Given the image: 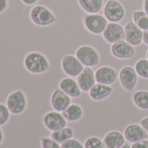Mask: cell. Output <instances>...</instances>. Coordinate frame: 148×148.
<instances>
[{
	"label": "cell",
	"mask_w": 148,
	"mask_h": 148,
	"mask_svg": "<svg viewBox=\"0 0 148 148\" xmlns=\"http://www.w3.org/2000/svg\"><path fill=\"white\" fill-rule=\"evenodd\" d=\"M121 86L127 91H132L136 87L138 82V75L133 67L126 66L121 69L119 75Z\"/></svg>",
	"instance_id": "9c48e42d"
},
{
	"label": "cell",
	"mask_w": 148,
	"mask_h": 148,
	"mask_svg": "<svg viewBox=\"0 0 148 148\" xmlns=\"http://www.w3.org/2000/svg\"><path fill=\"white\" fill-rule=\"evenodd\" d=\"M95 73L90 67H85L83 71L78 76V84L84 92H89L96 84Z\"/></svg>",
	"instance_id": "9a60e30c"
},
{
	"label": "cell",
	"mask_w": 148,
	"mask_h": 148,
	"mask_svg": "<svg viewBox=\"0 0 148 148\" xmlns=\"http://www.w3.org/2000/svg\"><path fill=\"white\" fill-rule=\"evenodd\" d=\"M9 7V0H0V14L4 13Z\"/></svg>",
	"instance_id": "4dcf8cb0"
},
{
	"label": "cell",
	"mask_w": 148,
	"mask_h": 148,
	"mask_svg": "<svg viewBox=\"0 0 148 148\" xmlns=\"http://www.w3.org/2000/svg\"><path fill=\"white\" fill-rule=\"evenodd\" d=\"M85 67H94L99 62V55L97 50L88 45L80 46L75 56Z\"/></svg>",
	"instance_id": "5b68a950"
},
{
	"label": "cell",
	"mask_w": 148,
	"mask_h": 148,
	"mask_svg": "<svg viewBox=\"0 0 148 148\" xmlns=\"http://www.w3.org/2000/svg\"><path fill=\"white\" fill-rule=\"evenodd\" d=\"M124 135L126 140L133 144L147 138V133L146 130L138 124H131L127 126L124 131Z\"/></svg>",
	"instance_id": "2e32d148"
},
{
	"label": "cell",
	"mask_w": 148,
	"mask_h": 148,
	"mask_svg": "<svg viewBox=\"0 0 148 148\" xmlns=\"http://www.w3.org/2000/svg\"><path fill=\"white\" fill-rule=\"evenodd\" d=\"M83 23L85 28L92 34L99 35L103 34L106 29L108 20L106 16L99 14H87L83 18Z\"/></svg>",
	"instance_id": "277c9868"
},
{
	"label": "cell",
	"mask_w": 148,
	"mask_h": 148,
	"mask_svg": "<svg viewBox=\"0 0 148 148\" xmlns=\"http://www.w3.org/2000/svg\"><path fill=\"white\" fill-rule=\"evenodd\" d=\"M61 148H85V147L77 140L71 139L61 144Z\"/></svg>",
	"instance_id": "f1b7e54d"
},
{
	"label": "cell",
	"mask_w": 148,
	"mask_h": 148,
	"mask_svg": "<svg viewBox=\"0 0 148 148\" xmlns=\"http://www.w3.org/2000/svg\"><path fill=\"white\" fill-rule=\"evenodd\" d=\"M6 106L14 115L21 114L24 112L27 106V98L24 92L21 89H17L9 94L6 98Z\"/></svg>",
	"instance_id": "3957f363"
},
{
	"label": "cell",
	"mask_w": 148,
	"mask_h": 148,
	"mask_svg": "<svg viewBox=\"0 0 148 148\" xmlns=\"http://www.w3.org/2000/svg\"><path fill=\"white\" fill-rule=\"evenodd\" d=\"M43 123L44 127L51 132L59 131L66 127V120L60 112L51 111L46 113L43 116Z\"/></svg>",
	"instance_id": "ba28073f"
},
{
	"label": "cell",
	"mask_w": 148,
	"mask_h": 148,
	"mask_svg": "<svg viewBox=\"0 0 148 148\" xmlns=\"http://www.w3.org/2000/svg\"><path fill=\"white\" fill-rule=\"evenodd\" d=\"M61 67L65 74L70 77H78L85 68L80 61L72 55H66L62 58Z\"/></svg>",
	"instance_id": "52a82bcc"
},
{
	"label": "cell",
	"mask_w": 148,
	"mask_h": 148,
	"mask_svg": "<svg viewBox=\"0 0 148 148\" xmlns=\"http://www.w3.org/2000/svg\"><path fill=\"white\" fill-rule=\"evenodd\" d=\"M111 52L114 57L119 59H130L135 55L133 46L124 40L113 43L111 48Z\"/></svg>",
	"instance_id": "4fadbf2b"
},
{
	"label": "cell",
	"mask_w": 148,
	"mask_h": 148,
	"mask_svg": "<svg viewBox=\"0 0 148 148\" xmlns=\"http://www.w3.org/2000/svg\"><path fill=\"white\" fill-rule=\"evenodd\" d=\"M102 35L107 42L113 44L125 39V29L118 23L110 22Z\"/></svg>",
	"instance_id": "30bf717a"
},
{
	"label": "cell",
	"mask_w": 148,
	"mask_h": 148,
	"mask_svg": "<svg viewBox=\"0 0 148 148\" xmlns=\"http://www.w3.org/2000/svg\"><path fill=\"white\" fill-rule=\"evenodd\" d=\"M72 104L71 97L59 88L53 90L51 95V105L57 112H63Z\"/></svg>",
	"instance_id": "8fae6325"
},
{
	"label": "cell",
	"mask_w": 148,
	"mask_h": 148,
	"mask_svg": "<svg viewBox=\"0 0 148 148\" xmlns=\"http://www.w3.org/2000/svg\"><path fill=\"white\" fill-rule=\"evenodd\" d=\"M59 88L70 97L78 98L81 96V89L78 84V82L72 78L65 77L62 79L59 82Z\"/></svg>",
	"instance_id": "e0dca14e"
},
{
	"label": "cell",
	"mask_w": 148,
	"mask_h": 148,
	"mask_svg": "<svg viewBox=\"0 0 148 148\" xmlns=\"http://www.w3.org/2000/svg\"><path fill=\"white\" fill-rule=\"evenodd\" d=\"M133 22L143 31L148 29V15L144 10H135L133 14Z\"/></svg>",
	"instance_id": "cb8c5ba5"
},
{
	"label": "cell",
	"mask_w": 148,
	"mask_h": 148,
	"mask_svg": "<svg viewBox=\"0 0 148 148\" xmlns=\"http://www.w3.org/2000/svg\"><path fill=\"white\" fill-rule=\"evenodd\" d=\"M79 6L89 14L98 13L103 5V0H78Z\"/></svg>",
	"instance_id": "44dd1931"
},
{
	"label": "cell",
	"mask_w": 148,
	"mask_h": 148,
	"mask_svg": "<svg viewBox=\"0 0 148 148\" xmlns=\"http://www.w3.org/2000/svg\"><path fill=\"white\" fill-rule=\"evenodd\" d=\"M118 77L117 71L109 66H102L95 71V79L97 83L104 85H112Z\"/></svg>",
	"instance_id": "5bb4252c"
},
{
	"label": "cell",
	"mask_w": 148,
	"mask_h": 148,
	"mask_svg": "<svg viewBox=\"0 0 148 148\" xmlns=\"http://www.w3.org/2000/svg\"><path fill=\"white\" fill-rule=\"evenodd\" d=\"M22 2V3H24V5H28V6H31V5H34L36 4L39 0H20Z\"/></svg>",
	"instance_id": "d6a6232c"
},
{
	"label": "cell",
	"mask_w": 148,
	"mask_h": 148,
	"mask_svg": "<svg viewBox=\"0 0 148 148\" xmlns=\"http://www.w3.org/2000/svg\"><path fill=\"white\" fill-rule=\"evenodd\" d=\"M113 89L110 85H104L100 83L95 84L88 92L90 97L94 101H102L111 95Z\"/></svg>",
	"instance_id": "d6986e66"
},
{
	"label": "cell",
	"mask_w": 148,
	"mask_h": 148,
	"mask_svg": "<svg viewBox=\"0 0 148 148\" xmlns=\"http://www.w3.org/2000/svg\"><path fill=\"white\" fill-rule=\"evenodd\" d=\"M104 15L108 21L118 23L125 16V8L117 0H108L104 8Z\"/></svg>",
	"instance_id": "8992f818"
},
{
	"label": "cell",
	"mask_w": 148,
	"mask_h": 148,
	"mask_svg": "<svg viewBox=\"0 0 148 148\" xmlns=\"http://www.w3.org/2000/svg\"><path fill=\"white\" fill-rule=\"evenodd\" d=\"M73 129L71 127H65L59 131H56V132H52L51 134V138L55 140L56 142H58V144H63L64 142L72 139L73 137Z\"/></svg>",
	"instance_id": "7402d4cb"
},
{
	"label": "cell",
	"mask_w": 148,
	"mask_h": 148,
	"mask_svg": "<svg viewBox=\"0 0 148 148\" xmlns=\"http://www.w3.org/2000/svg\"><path fill=\"white\" fill-rule=\"evenodd\" d=\"M147 59H148V50H147Z\"/></svg>",
	"instance_id": "74e56055"
},
{
	"label": "cell",
	"mask_w": 148,
	"mask_h": 148,
	"mask_svg": "<svg viewBox=\"0 0 148 148\" xmlns=\"http://www.w3.org/2000/svg\"><path fill=\"white\" fill-rule=\"evenodd\" d=\"M10 112L6 105L0 103V127L5 125L10 119Z\"/></svg>",
	"instance_id": "4316f807"
},
{
	"label": "cell",
	"mask_w": 148,
	"mask_h": 148,
	"mask_svg": "<svg viewBox=\"0 0 148 148\" xmlns=\"http://www.w3.org/2000/svg\"><path fill=\"white\" fill-rule=\"evenodd\" d=\"M41 148H61V145L53 140L51 138L43 137L40 140Z\"/></svg>",
	"instance_id": "83f0119b"
},
{
	"label": "cell",
	"mask_w": 148,
	"mask_h": 148,
	"mask_svg": "<svg viewBox=\"0 0 148 148\" xmlns=\"http://www.w3.org/2000/svg\"><path fill=\"white\" fill-rule=\"evenodd\" d=\"M105 148H121L125 144V137L118 131L109 132L103 139Z\"/></svg>",
	"instance_id": "ac0fdd59"
},
{
	"label": "cell",
	"mask_w": 148,
	"mask_h": 148,
	"mask_svg": "<svg viewBox=\"0 0 148 148\" xmlns=\"http://www.w3.org/2000/svg\"><path fill=\"white\" fill-rule=\"evenodd\" d=\"M134 69L139 76L148 79V59H140L135 63Z\"/></svg>",
	"instance_id": "d4e9b609"
},
{
	"label": "cell",
	"mask_w": 148,
	"mask_h": 148,
	"mask_svg": "<svg viewBox=\"0 0 148 148\" xmlns=\"http://www.w3.org/2000/svg\"><path fill=\"white\" fill-rule=\"evenodd\" d=\"M121 148H132V147H130L128 144H126V143H125V144L123 145V147Z\"/></svg>",
	"instance_id": "8d00e7d4"
},
{
	"label": "cell",
	"mask_w": 148,
	"mask_h": 148,
	"mask_svg": "<svg viewBox=\"0 0 148 148\" xmlns=\"http://www.w3.org/2000/svg\"><path fill=\"white\" fill-rule=\"evenodd\" d=\"M66 121L74 122L81 119L83 116V109L78 104H71L65 110L62 112Z\"/></svg>",
	"instance_id": "ffe728a7"
},
{
	"label": "cell",
	"mask_w": 148,
	"mask_h": 148,
	"mask_svg": "<svg viewBox=\"0 0 148 148\" xmlns=\"http://www.w3.org/2000/svg\"><path fill=\"white\" fill-rule=\"evenodd\" d=\"M144 11L148 15V0H144Z\"/></svg>",
	"instance_id": "e575fe53"
},
{
	"label": "cell",
	"mask_w": 148,
	"mask_h": 148,
	"mask_svg": "<svg viewBox=\"0 0 148 148\" xmlns=\"http://www.w3.org/2000/svg\"><path fill=\"white\" fill-rule=\"evenodd\" d=\"M133 101L139 108L148 110V92L145 90L135 92L133 95Z\"/></svg>",
	"instance_id": "603a6c76"
},
{
	"label": "cell",
	"mask_w": 148,
	"mask_h": 148,
	"mask_svg": "<svg viewBox=\"0 0 148 148\" xmlns=\"http://www.w3.org/2000/svg\"><path fill=\"white\" fill-rule=\"evenodd\" d=\"M85 148H105L103 140L97 137H90L85 142Z\"/></svg>",
	"instance_id": "484cf974"
},
{
	"label": "cell",
	"mask_w": 148,
	"mask_h": 148,
	"mask_svg": "<svg viewBox=\"0 0 148 148\" xmlns=\"http://www.w3.org/2000/svg\"><path fill=\"white\" fill-rule=\"evenodd\" d=\"M140 126L146 130V132L148 134V117L144 118L143 120H141L140 121Z\"/></svg>",
	"instance_id": "1f68e13d"
},
{
	"label": "cell",
	"mask_w": 148,
	"mask_h": 148,
	"mask_svg": "<svg viewBox=\"0 0 148 148\" xmlns=\"http://www.w3.org/2000/svg\"><path fill=\"white\" fill-rule=\"evenodd\" d=\"M132 148H148V140H143L140 141H138L136 143H133Z\"/></svg>",
	"instance_id": "f546056e"
},
{
	"label": "cell",
	"mask_w": 148,
	"mask_h": 148,
	"mask_svg": "<svg viewBox=\"0 0 148 148\" xmlns=\"http://www.w3.org/2000/svg\"><path fill=\"white\" fill-rule=\"evenodd\" d=\"M125 40L133 46H138L143 42V30L133 22H128L124 27Z\"/></svg>",
	"instance_id": "7c38bea8"
},
{
	"label": "cell",
	"mask_w": 148,
	"mask_h": 148,
	"mask_svg": "<svg viewBox=\"0 0 148 148\" xmlns=\"http://www.w3.org/2000/svg\"><path fill=\"white\" fill-rule=\"evenodd\" d=\"M3 133L2 129L0 128V145H1V143L3 141Z\"/></svg>",
	"instance_id": "d590c367"
},
{
	"label": "cell",
	"mask_w": 148,
	"mask_h": 148,
	"mask_svg": "<svg viewBox=\"0 0 148 148\" xmlns=\"http://www.w3.org/2000/svg\"><path fill=\"white\" fill-rule=\"evenodd\" d=\"M23 64L24 69L33 75H41L50 69V62L47 57L38 51L27 53L24 58Z\"/></svg>",
	"instance_id": "6da1fadb"
},
{
	"label": "cell",
	"mask_w": 148,
	"mask_h": 148,
	"mask_svg": "<svg viewBox=\"0 0 148 148\" xmlns=\"http://www.w3.org/2000/svg\"><path fill=\"white\" fill-rule=\"evenodd\" d=\"M30 19L35 25L39 27L50 26L57 21L53 12L42 4H36L31 9Z\"/></svg>",
	"instance_id": "7a4b0ae2"
},
{
	"label": "cell",
	"mask_w": 148,
	"mask_h": 148,
	"mask_svg": "<svg viewBox=\"0 0 148 148\" xmlns=\"http://www.w3.org/2000/svg\"><path fill=\"white\" fill-rule=\"evenodd\" d=\"M143 42L148 45V29L143 31Z\"/></svg>",
	"instance_id": "836d02e7"
}]
</instances>
